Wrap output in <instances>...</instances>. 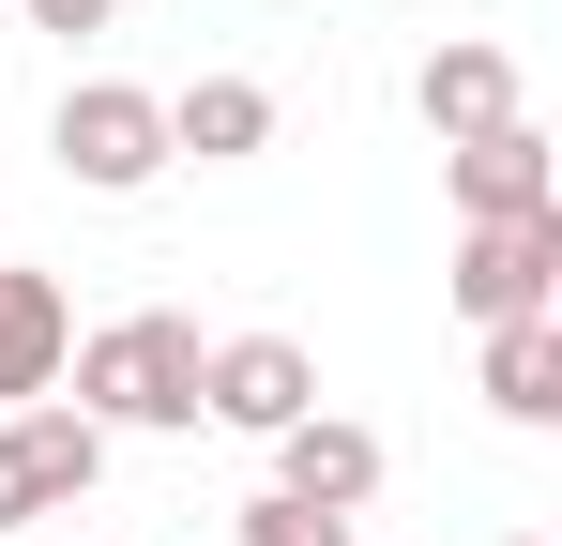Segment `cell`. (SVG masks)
I'll return each instance as SVG.
<instances>
[{
  "instance_id": "1",
  "label": "cell",
  "mask_w": 562,
  "mask_h": 546,
  "mask_svg": "<svg viewBox=\"0 0 562 546\" xmlns=\"http://www.w3.org/2000/svg\"><path fill=\"white\" fill-rule=\"evenodd\" d=\"M77 410H92L106 441H168V425H198V319H168V304H137V319H106V334H77Z\"/></svg>"
},
{
  "instance_id": "2",
  "label": "cell",
  "mask_w": 562,
  "mask_h": 546,
  "mask_svg": "<svg viewBox=\"0 0 562 546\" xmlns=\"http://www.w3.org/2000/svg\"><path fill=\"white\" fill-rule=\"evenodd\" d=\"M46 152H61V182H77V197H137V182L168 168V91L77 77V91H61V122H46Z\"/></svg>"
},
{
  "instance_id": "3",
  "label": "cell",
  "mask_w": 562,
  "mask_h": 546,
  "mask_svg": "<svg viewBox=\"0 0 562 546\" xmlns=\"http://www.w3.org/2000/svg\"><path fill=\"white\" fill-rule=\"evenodd\" d=\"M92 486H106V425H92V410H61V395L0 410V532H31V516H77Z\"/></svg>"
},
{
  "instance_id": "4",
  "label": "cell",
  "mask_w": 562,
  "mask_h": 546,
  "mask_svg": "<svg viewBox=\"0 0 562 546\" xmlns=\"http://www.w3.org/2000/svg\"><path fill=\"white\" fill-rule=\"evenodd\" d=\"M457 319L486 334V319H548L562 304V213H486V228H457Z\"/></svg>"
},
{
  "instance_id": "5",
  "label": "cell",
  "mask_w": 562,
  "mask_h": 546,
  "mask_svg": "<svg viewBox=\"0 0 562 546\" xmlns=\"http://www.w3.org/2000/svg\"><path fill=\"white\" fill-rule=\"evenodd\" d=\"M319 410V364L304 334H228V350H198V425H228V441H274Z\"/></svg>"
},
{
  "instance_id": "6",
  "label": "cell",
  "mask_w": 562,
  "mask_h": 546,
  "mask_svg": "<svg viewBox=\"0 0 562 546\" xmlns=\"http://www.w3.org/2000/svg\"><path fill=\"white\" fill-rule=\"evenodd\" d=\"M441 182H457V228H486V213H562V152H548V122H532V106H517V122H486V137H457Z\"/></svg>"
},
{
  "instance_id": "7",
  "label": "cell",
  "mask_w": 562,
  "mask_h": 546,
  "mask_svg": "<svg viewBox=\"0 0 562 546\" xmlns=\"http://www.w3.org/2000/svg\"><path fill=\"white\" fill-rule=\"evenodd\" d=\"M61 350H77V304H61V273L0 259V410L61 395Z\"/></svg>"
},
{
  "instance_id": "8",
  "label": "cell",
  "mask_w": 562,
  "mask_h": 546,
  "mask_svg": "<svg viewBox=\"0 0 562 546\" xmlns=\"http://www.w3.org/2000/svg\"><path fill=\"white\" fill-rule=\"evenodd\" d=\"M274 486L319 501V516H366L380 501V441L350 425V410H304V425H274Z\"/></svg>"
},
{
  "instance_id": "9",
  "label": "cell",
  "mask_w": 562,
  "mask_h": 546,
  "mask_svg": "<svg viewBox=\"0 0 562 546\" xmlns=\"http://www.w3.org/2000/svg\"><path fill=\"white\" fill-rule=\"evenodd\" d=\"M244 168V152H274V91L259 77H183L168 91V168Z\"/></svg>"
},
{
  "instance_id": "10",
  "label": "cell",
  "mask_w": 562,
  "mask_h": 546,
  "mask_svg": "<svg viewBox=\"0 0 562 546\" xmlns=\"http://www.w3.org/2000/svg\"><path fill=\"white\" fill-rule=\"evenodd\" d=\"M411 106H426V137L457 152V137H486V122H517V61H502V46H441V61L411 77Z\"/></svg>"
},
{
  "instance_id": "11",
  "label": "cell",
  "mask_w": 562,
  "mask_h": 546,
  "mask_svg": "<svg viewBox=\"0 0 562 546\" xmlns=\"http://www.w3.org/2000/svg\"><path fill=\"white\" fill-rule=\"evenodd\" d=\"M486 410L502 425H562V304L548 319H486Z\"/></svg>"
},
{
  "instance_id": "12",
  "label": "cell",
  "mask_w": 562,
  "mask_h": 546,
  "mask_svg": "<svg viewBox=\"0 0 562 546\" xmlns=\"http://www.w3.org/2000/svg\"><path fill=\"white\" fill-rule=\"evenodd\" d=\"M244 546H350V516H319V501L259 486V501H244Z\"/></svg>"
},
{
  "instance_id": "13",
  "label": "cell",
  "mask_w": 562,
  "mask_h": 546,
  "mask_svg": "<svg viewBox=\"0 0 562 546\" xmlns=\"http://www.w3.org/2000/svg\"><path fill=\"white\" fill-rule=\"evenodd\" d=\"M106 15H122V0H31V31H61V46H77V31H106Z\"/></svg>"
},
{
  "instance_id": "14",
  "label": "cell",
  "mask_w": 562,
  "mask_h": 546,
  "mask_svg": "<svg viewBox=\"0 0 562 546\" xmlns=\"http://www.w3.org/2000/svg\"><path fill=\"white\" fill-rule=\"evenodd\" d=\"M502 546H548V532H502Z\"/></svg>"
},
{
  "instance_id": "15",
  "label": "cell",
  "mask_w": 562,
  "mask_h": 546,
  "mask_svg": "<svg viewBox=\"0 0 562 546\" xmlns=\"http://www.w3.org/2000/svg\"><path fill=\"white\" fill-rule=\"evenodd\" d=\"M0 546H15V532H0Z\"/></svg>"
}]
</instances>
